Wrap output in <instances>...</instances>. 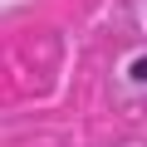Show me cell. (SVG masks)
Returning a JSON list of instances; mask_svg holds the SVG:
<instances>
[{
    "label": "cell",
    "mask_w": 147,
    "mask_h": 147,
    "mask_svg": "<svg viewBox=\"0 0 147 147\" xmlns=\"http://www.w3.org/2000/svg\"><path fill=\"white\" fill-rule=\"evenodd\" d=\"M132 79H147V59H142V64H132Z\"/></svg>",
    "instance_id": "6da1fadb"
}]
</instances>
